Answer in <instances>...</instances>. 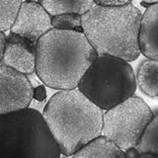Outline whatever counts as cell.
Segmentation results:
<instances>
[{
	"label": "cell",
	"mask_w": 158,
	"mask_h": 158,
	"mask_svg": "<svg viewBox=\"0 0 158 158\" xmlns=\"http://www.w3.org/2000/svg\"><path fill=\"white\" fill-rule=\"evenodd\" d=\"M97 56L82 32L52 28L36 43V73L49 88L75 89Z\"/></svg>",
	"instance_id": "cell-1"
},
{
	"label": "cell",
	"mask_w": 158,
	"mask_h": 158,
	"mask_svg": "<svg viewBox=\"0 0 158 158\" xmlns=\"http://www.w3.org/2000/svg\"><path fill=\"white\" fill-rule=\"evenodd\" d=\"M42 115L65 156H72L102 133L103 110L78 88L59 90L48 101Z\"/></svg>",
	"instance_id": "cell-2"
},
{
	"label": "cell",
	"mask_w": 158,
	"mask_h": 158,
	"mask_svg": "<svg viewBox=\"0 0 158 158\" xmlns=\"http://www.w3.org/2000/svg\"><path fill=\"white\" fill-rule=\"evenodd\" d=\"M142 13L130 3L120 7L94 6L82 15L83 34L98 56L133 61L140 56Z\"/></svg>",
	"instance_id": "cell-3"
},
{
	"label": "cell",
	"mask_w": 158,
	"mask_h": 158,
	"mask_svg": "<svg viewBox=\"0 0 158 158\" xmlns=\"http://www.w3.org/2000/svg\"><path fill=\"white\" fill-rule=\"evenodd\" d=\"M60 156L43 115L26 108L0 115V158H57Z\"/></svg>",
	"instance_id": "cell-4"
},
{
	"label": "cell",
	"mask_w": 158,
	"mask_h": 158,
	"mask_svg": "<svg viewBox=\"0 0 158 158\" xmlns=\"http://www.w3.org/2000/svg\"><path fill=\"white\" fill-rule=\"evenodd\" d=\"M77 88L95 105L107 111L135 95L137 84L135 71L127 61L98 56Z\"/></svg>",
	"instance_id": "cell-5"
},
{
	"label": "cell",
	"mask_w": 158,
	"mask_h": 158,
	"mask_svg": "<svg viewBox=\"0 0 158 158\" xmlns=\"http://www.w3.org/2000/svg\"><path fill=\"white\" fill-rule=\"evenodd\" d=\"M152 117L144 100L133 95L104 113L102 135L125 152L136 146Z\"/></svg>",
	"instance_id": "cell-6"
},
{
	"label": "cell",
	"mask_w": 158,
	"mask_h": 158,
	"mask_svg": "<svg viewBox=\"0 0 158 158\" xmlns=\"http://www.w3.org/2000/svg\"><path fill=\"white\" fill-rule=\"evenodd\" d=\"M32 100L33 86L26 74L0 64V115L26 109Z\"/></svg>",
	"instance_id": "cell-7"
},
{
	"label": "cell",
	"mask_w": 158,
	"mask_h": 158,
	"mask_svg": "<svg viewBox=\"0 0 158 158\" xmlns=\"http://www.w3.org/2000/svg\"><path fill=\"white\" fill-rule=\"evenodd\" d=\"M52 15L39 2L25 1L21 4L10 32L37 43L53 27Z\"/></svg>",
	"instance_id": "cell-8"
},
{
	"label": "cell",
	"mask_w": 158,
	"mask_h": 158,
	"mask_svg": "<svg viewBox=\"0 0 158 158\" xmlns=\"http://www.w3.org/2000/svg\"><path fill=\"white\" fill-rule=\"evenodd\" d=\"M0 64L26 75L34 73L36 71V43L10 32L6 37L5 51Z\"/></svg>",
	"instance_id": "cell-9"
},
{
	"label": "cell",
	"mask_w": 158,
	"mask_h": 158,
	"mask_svg": "<svg viewBox=\"0 0 158 158\" xmlns=\"http://www.w3.org/2000/svg\"><path fill=\"white\" fill-rule=\"evenodd\" d=\"M139 48L146 58L158 60V3L151 4L142 14Z\"/></svg>",
	"instance_id": "cell-10"
},
{
	"label": "cell",
	"mask_w": 158,
	"mask_h": 158,
	"mask_svg": "<svg viewBox=\"0 0 158 158\" xmlns=\"http://www.w3.org/2000/svg\"><path fill=\"white\" fill-rule=\"evenodd\" d=\"M73 157H103V158H118L126 157L123 152L115 142L106 135H101L93 138L87 144L80 148L72 155Z\"/></svg>",
	"instance_id": "cell-11"
},
{
	"label": "cell",
	"mask_w": 158,
	"mask_h": 158,
	"mask_svg": "<svg viewBox=\"0 0 158 158\" xmlns=\"http://www.w3.org/2000/svg\"><path fill=\"white\" fill-rule=\"evenodd\" d=\"M136 84L141 92L151 98H158V60L147 58L137 70Z\"/></svg>",
	"instance_id": "cell-12"
},
{
	"label": "cell",
	"mask_w": 158,
	"mask_h": 158,
	"mask_svg": "<svg viewBox=\"0 0 158 158\" xmlns=\"http://www.w3.org/2000/svg\"><path fill=\"white\" fill-rule=\"evenodd\" d=\"M38 2L52 16L63 13L83 15L94 6V0H38Z\"/></svg>",
	"instance_id": "cell-13"
},
{
	"label": "cell",
	"mask_w": 158,
	"mask_h": 158,
	"mask_svg": "<svg viewBox=\"0 0 158 158\" xmlns=\"http://www.w3.org/2000/svg\"><path fill=\"white\" fill-rule=\"evenodd\" d=\"M135 148L139 157H158V111L153 113Z\"/></svg>",
	"instance_id": "cell-14"
},
{
	"label": "cell",
	"mask_w": 158,
	"mask_h": 158,
	"mask_svg": "<svg viewBox=\"0 0 158 158\" xmlns=\"http://www.w3.org/2000/svg\"><path fill=\"white\" fill-rule=\"evenodd\" d=\"M23 0H0V31L11 29Z\"/></svg>",
	"instance_id": "cell-15"
},
{
	"label": "cell",
	"mask_w": 158,
	"mask_h": 158,
	"mask_svg": "<svg viewBox=\"0 0 158 158\" xmlns=\"http://www.w3.org/2000/svg\"><path fill=\"white\" fill-rule=\"evenodd\" d=\"M82 15L76 13H63L52 17V25L54 29L82 32Z\"/></svg>",
	"instance_id": "cell-16"
},
{
	"label": "cell",
	"mask_w": 158,
	"mask_h": 158,
	"mask_svg": "<svg viewBox=\"0 0 158 158\" xmlns=\"http://www.w3.org/2000/svg\"><path fill=\"white\" fill-rule=\"evenodd\" d=\"M132 0H94V4L104 7H120L131 3Z\"/></svg>",
	"instance_id": "cell-17"
},
{
	"label": "cell",
	"mask_w": 158,
	"mask_h": 158,
	"mask_svg": "<svg viewBox=\"0 0 158 158\" xmlns=\"http://www.w3.org/2000/svg\"><path fill=\"white\" fill-rule=\"evenodd\" d=\"M33 99L38 102H44L47 100V91L44 85H39L33 88Z\"/></svg>",
	"instance_id": "cell-18"
},
{
	"label": "cell",
	"mask_w": 158,
	"mask_h": 158,
	"mask_svg": "<svg viewBox=\"0 0 158 158\" xmlns=\"http://www.w3.org/2000/svg\"><path fill=\"white\" fill-rule=\"evenodd\" d=\"M5 44H6V36L3 32L0 31V63L3 58V54L5 51Z\"/></svg>",
	"instance_id": "cell-19"
},
{
	"label": "cell",
	"mask_w": 158,
	"mask_h": 158,
	"mask_svg": "<svg viewBox=\"0 0 158 158\" xmlns=\"http://www.w3.org/2000/svg\"><path fill=\"white\" fill-rule=\"evenodd\" d=\"M142 2H145V3H148V4H155V3H158V0H142Z\"/></svg>",
	"instance_id": "cell-20"
},
{
	"label": "cell",
	"mask_w": 158,
	"mask_h": 158,
	"mask_svg": "<svg viewBox=\"0 0 158 158\" xmlns=\"http://www.w3.org/2000/svg\"><path fill=\"white\" fill-rule=\"evenodd\" d=\"M25 1H32V0H25Z\"/></svg>",
	"instance_id": "cell-21"
}]
</instances>
